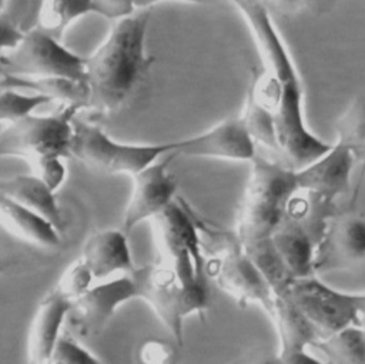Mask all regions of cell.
<instances>
[{
    "label": "cell",
    "mask_w": 365,
    "mask_h": 364,
    "mask_svg": "<svg viewBox=\"0 0 365 364\" xmlns=\"http://www.w3.org/2000/svg\"><path fill=\"white\" fill-rule=\"evenodd\" d=\"M230 1L244 17L264 66L250 93L275 118L278 161L301 170L327 153L331 144L308 128L302 81L265 0Z\"/></svg>",
    "instance_id": "6da1fadb"
},
{
    "label": "cell",
    "mask_w": 365,
    "mask_h": 364,
    "mask_svg": "<svg viewBox=\"0 0 365 364\" xmlns=\"http://www.w3.org/2000/svg\"><path fill=\"white\" fill-rule=\"evenodd\" d=\"M151 9L114 21L104 41L86 57L88 108L118 111L145 79L154 57L147 51Z\"/></svg>",
    "instance_id": "7a4b0ae2"
},
{
    "label": "cell",
    "mask_w": 365,
    "mask_h": 364,
    "mask_svg": "<svg viewBox=\"0 0 365 364\" xmlns=\"http://www.w3.org/2000/svg\"><path fill=\"white\" fill-rule=\"evenodd\" d=\"M295 170L259 154L251 161L250 177L240 204L235 240L240 246L269 238L282 223L298 191Z\"/></svg>",
    "instance_id": "3957f363"
},
{
    "label": "cell",
    "mask_w": 365,
    "mask_h": 364,
    "mask_svg": "<svg viewBox=\"0 0 365 364\" xmlns=\"http://www.w3.org/2000/svg\"><path fill=\"white\" fill-rule=\"evenodd\" d=\"M131 275L137 284L138 298L151 307L174 341L181 345L184 321L190 315H202L210 305L205 278L184 284L164 263L134 268Z\"/></svg>",
    "instance_id": "277c9868"
},
{
    "label": "cell",
    "mask_w": 365,
    "mask_h": 364,
    "mask_svg": "<svg viewBox=\"0 0 365 364\" xmlns=\"http://www.w3.org/2000/svg\"><path fill=\"white\" fill-rule=\"evenodd\" d=\"M175 141L130 144L110 137L93 123L74 120L71 157L104 174L135 176L165 154L174 153Z\"/></svg>",
    "instance_id": "5b68a950"
},
{
    "label": "cell",
    "mask_w": 365,
    "mask_h": 364,
    "mask_svg": "<svg viewBox=\"0 0 365 364\" xmlns=\"http://www.w3.org/2000/svg\"><path fill=\"white\" fill-rule=\"evenodd\" d=\"M83 110L63 104L51 114H30L0 133V157H71L74 120Z\"/></svg>",
    "instance_id": "8992f818"
},
{
    "label": "cell",
    "mask_w": 365,
    "mask_h": 364,
    "mask_svg": "<svg viewBox=\"0 0 365 364\" xmlns=\"http://www.w3.org/2000/svg\"><path fill=\"white\" fill-rule=\"evenodd\" d=\"M1 74L20 77H60L86 81V57L61 40L31 26L16 47L1 54Z\"/></svg>",
    "instance_id": "52a82bcc"
},
{
    "label": "cell",
    "mask_w": 365,
    "mask_h": 364,
    "mask_svg": "<svg viewBox=\"0 0 365 364\" xmlns=\"http://www.w3.org/2000/svg\"><path fill=\"white\" fill-rule=\"evenodd\" d=\"M151 224L164 264L173 268L184 284L205 278L200 224L188 208L175 198Z\"/></svg>",
    "instance_id": "ba28073f"
},
{
    "label": "cell",
    "mask_w": 365,
    "mask_h": 364,
    "mask_svg": "<svg viewBox=\"0 0 365 364\" xmlns=\"http://www.w3.org/2000/svg\"><path fill=\"white\" fill-rule=\"evenodd\" d=\"M134 298L138 290L131 273L93 284L73 303L66 320L67 334L78 341L97 337L115 311Z\"/></svg>",
    "instance_id": "9c48e42d"
},
{
    "label": "cell",
    "mask_w": 365,
    "mask_h": 364,
    "mask_svg": "<svg viewBox=\"0 0 365 364\" xmlns=\"http://www.w3.org/2000/svg\"><path fill=\"white\" fill-rule=\"evenodd\" d=\"M287 291L321 338L359 323L355 294L335 290L317 275L292 280Z\"/></svg>",
    "instance_id": "30bf717a"
},
{
    "label": "cell",
    "mask_w": 365,
    "mask_h": 364,
    "mask_svg": "<svg viewBox=\"0 0 365 364\" xmlns=\"http://www.w3.org/2000/svg\"><path fill=\"white\" fill-rule=\"evenodd\" d=\"M361 267H365V216L356 211H336L317 244L315 274Z\"/></svg>",
    "instance_id": "8fae6325"
},
{
    "label": "cell",
    "mask_w": 365,
    "mask_h": 364,
    "mask_svg": "<svg viewBox=\"0 0 365 364\" xmlns=\"http://www.w3.org/2000/svg\"><path fill=\"white\" fill-rule=\"evenodd\" d=\"M207 270L217 285L240 305L258 304L264 311L268 310L274 291L238 241L234 247L227 248L222 254L210 260Z\"/></svg>",
    "instance_id": "7c38bea8"
},
{
    "label": "cell",
    "mask_w": 365,
    "mask_h": 364,
    "mask_svg": "<svg viewBox=\"0 0 365 364\" xmlns=\"http://www.w3.org/2000/svg\"><path fill=\"white\" fill-rule=\"evenodd\" d=\"M174 154L158 158L133 176V187L121 223V230L125 234L143 221H151L177 198L178 183L168 170Z\"/></svg>",
    "instance_id": "4fadbf2b"
},
{
    "label": "cell",
    "mask_w": 365,
    "mask_h": 364,
    "mask_svg": "<svg viewBox=\"0 0 365 364\" xmlns=\"http://www.w3.org/2000/svg\"><path fill=\"white\" fill-rule=\"evenodd\" d=\"M175 154L194 158L252 161L257 146L241 116L228 117L201 134L175 140Z\"/></svg>",
    "instance_id": "5bb4252c"
},
{
    "label": "cell",
    "mask_w": 365,
    "mask_h": 364,
    "mask_svg": "<svg viewBox=\"0 0 365 364\" xmlns=\"http://www.w3.org/2000/svg\"><path fill=\"white\" fill-rule=\"evenodd\" d=\"M73 301L57 287L50 290L38 303L27 334V363L48 364L53 350L63 334Z\"/></svg>",
    "instance_id": "9a60e30c"
},
{
    "label": "cell",
    "mask_w": 365,
    "mask_h": 364,
    "mask_svg": "<svg viewBox=\"0 0 365 364\" xmlns=\"http://www.w3.org/2000/svg\"><path fill=\"white\" fill-rule=\"evenodd\" d=\"M355 164L352 154L335 141L327 153L295 171L298 188L335 201L349 190Z\"/></svg>",
    "instance_id": "2e32d148"
},
{
    "label": "cell",
    "mask_w": 365,
    "mask_h": 364,
    "mask_svg": "<svg viewBox=\"0 0 365 364\" xmlns=\"http://www.w3.org/2000/svg\"><path fill=\"white\" fill-rule=\"evenodd\" d=\"M80 258L96 280H110L134 271V261L127 234L121 228H104L91 234Z\"/></svg>",
    "instance_id": "e0dca14e"
},
{
    "label": "cell",
    "mask_w": 365,
    "mask_h": 364,
    "mask_svg": "<svg viewBox=\"0 0 365 364\" xmlns=\"http://www.w3.org/2000/svg\"><path fill=\"white\" fill-rule=\"evenodd\" d=\"M265 313L272 320L278 334V357L308 350L321 338L315 325L299 310L287 290L274 293L272 301Z\"/></svg>",
    "instance_id": "ac0fdd59"
},
{
    "label": "cell",
    "mask_w": 365,
    "mask_h": 364,
    "mask_svg": "<svg viewBox=\"0 0 365 364\" xmlns=\"http://www.w3.org/2000/svg\"><path fill=\"white\" fill-rule=\"evenodd\" d=\"M271 241L292 280L317 275L314 258L318 240L299 221L285 214Z\"/></svg>",
    "instance_id": "d6986e66"
},
{
    "label": "cell",
    "mask_w": 365,
    "mask_h": 364,
    "mask_svg": "<svg viewBox=\"0 0 365 364\" xmlns=\"http://www.w3.org/2000/svg\"><path fill=\"white\" fill-rule=\"evenodd\" d=\"M0 193L38 214L63 234L66 223L56 193L31 173L1 178Z\"/></svg>",
    "instance_id": "ffe728a7"
},
{
    "label": "cell",
    "mask_w": 365,
    "mask_h": 364,
    "mask_svg": "<svg viewBox=\"0 0 365 364\" xmlns=\"http://www.w3.org/2000/svg\"><path fill=\"white\" fill-rule=\"evenodd\" d=\"M0 227L37 247L53 248L61 243V233L53 224L3 193H0Z\"/></svg>",
    "instance_id": "44dd1931"
},
{
    "label": "cell",
    "mask_w": 365,
    "mask_h": 364,
    "mask_svg": "<svg viewBox=\"0 0 365 364\" xmlns=\"http://www.w3.org/2000/svg\"><path fill=\"white\" fill-rule=\"evenodd\" d=\"M0 89H24L58 100L63 104H76L83 110L88 108V87L87 83L60 77H20L0 74Z\"/></svg>",
    "instance_id": "7402d4cb"
},
{
    "label": "cell",
    "mask_w": 365,
    "mask_h": 364,
    "mask_svg": "<svg viewBox=\"0 0 365 364\" xmlns=\"http://www.w3.org/2000/svg\"><path fill=\"white\" fill-rule=\"evenodd\" d=\"M90 13H93L91 0H40L33 26L63 40L66 30Z\"/></svg>",
    "instance_id": "603a6c76"
},
{
    "label": "cell",
    "mask_w": 365,
    "mask_h": 364,
    "mask_svg": "<svg viewBox=\"0 0 365 364\" xmlns=\"http://www.w3.org/2000/svg\"><path fill=\"white\" fill-rule=\"evenodd\" d=\"M312 347L324 354L328 364H365V331L359 324L322 337Z\"/></svg>",
    "instance_id": "cb8c5ba5"
},
{
    "label": "cell",
    "mask_w": 365,
    "mask_h": 364,
    "mask_svg": "<svg viewBox=\"0 0 365 364\" xmlns=\"http://www.w3.org/2000/svg\"><path fill=\"white\" fill-rule=\"evenodd\" d=\"M336 143L344 146L356 163L365 164V94L355 96L335 121Z\"/></svg>",
    "instance_id": "d4e9b609"
},
{
    "label": "cell",
    "mask_w": 365,
    "mask_h": 364,
    "mask_svg": "<svg viewBox=\"0 0 365 364\" xmlns=\"http://www.w3.org/2000/svg\"><path fill=\"white\" fill-rule=\"evenodd\" d=\"M240 116L255 146L264 147L274 154L275 160H278L277 127L272 113L267 110L259 101H257L254 96L248 91L242 113Z\"/></svg>",
    "instance_id": "484cf974"
},
{
    "label": "cell",
    "mask_w": 365,
    "mask_h": 364,
    "mask_svg": "<svg viewBox=\"0 0 365 364\" xmlns=\"http://www.w3.org/2000/svg\"><path fill=\"white\" fill-rule=\"evenodd\" d=\"M53 100L38 93H20L14 89H0V123L13 124Z\"/></svg>",
    "instance_id": "4316f807"
},
{
    "label": "cell",
    "mask_w": 365,
    "mask_h": 364,
    "mask_svg": "<svg viewBox=\"0 0 365 364\" xmlns=\"http://www.w3.org/2000/svg\"><path fill=\"white\" fill-rule=\"evenodd\" d=\"M94 275L87 267V264L81 260L77 258L73 261L66 271L61 274L58 283L56 287L73 303L80 298L94 283Z\"/></svg>",
    "instance_id": "83f0119b"
},
{
    "label": "cell",
    "mask_w": 365,
    "mask_h": 364,
    "mask_svg": "<svg viewBox=\"0 0 365 364\" xmlns=\"http://www.w3.org/2000/svg\"><path fill=\"white\" fill-rule=\"evenodd\" d=\"M33 176L46 183L54 193L64 184L67 177L66 158L63 157H31L26 160Z\"/></svg>",
    "instance_id": "f1b7e54d"
},
{
    "label": "cell",
    "mask_w": 365,
    "mask_h": 364,
    "mask_svg": "<svg viewBox=\"0 0 365 364\" xmlns=\"http://www.w3.org/2000/svg\"><path fill=\"white\" fill-rule=\"evenodd\" d=\"M50 361L57 364H101L78 340L67 333L58 338Z\"/></svg>",
    "instance_id": "f546056e"
},
{
    "label": "cell",
    "mask_w": 365,
    "mask_h": 364,
    "mask_svg": "<svg viewBox=\"0 0 365 364\" xmlns=\"http://www.w3.org/2000/svg\"><path fill=\"white\" fill-rule=\"evenodd\" d=\"M138 357L141 364H170L174 358V348L168 343L150 340L141 345Z\"/></svg>",
    "instance_id": "4dcf8cb0"
},
{
    "label": "cell",
    "mask_w": 365,
    "mask_h": 364,
    "mask_svg": "<svg viewBox=\"0 0 365 364\" xmlns=\"http://www.w3.org/2000/svg\"><path fill=\"white\" fill-rule=\"evenodd\" d=\"M93 13H98L107 19L121 20L134 14V0H91Z\"/></svg>",
    "instance_id": "1f68e13d"
},
{
    "label": "cell",
    "mask_w": 365,
    "mask_h": 364,
    "mask_svg": "<svg viewBox=\"0 0 365 364\" xmlns=\"http://www.w3.org/2000/svg\"><path fill=\"white\" fill-rule=\"evenodd\" d=\"M24 34V29L7 13L0 14V54L17 46Z\"/></svg>",
    "instance_id": "d6a6232c"
},
{
    "label": "cell",
    "mask_w": 365,
    "mask_h": 364,
    "mask_svg": "<svg viewBox=\"0 0 365 364\" xmlns=\"http://www.w3.org/2000/svg\"><path fill=\"white\" fill-rule=\"evenodd\" d=\"M30 6H31V0H7L4 13H7L17 24L21 26L23 20L26 19V16L30 10Z\"/></svg>",
    "instance_id": "836d02e7"
},
{
    "label": "cell",
    "mask_w": 365,
    "mask_h": 364,
    "mask_svg": "<svg viewBox=\"0 0 365 364\" xmlns=\"http://www.w3.org/2000/svg\"><path fill=\"white\" fill-rule=\"evenodd\" d=\"M278 360H279V364H328V363H324L322 360H319L318 357L309 354L308 350L295 351L292 354L278 357Z\"/></svg>",
    "instance_id": "e575fe53"
},
{
    "label": "cell",
    "mask_w": 365,
    "mask_h": 364,
    "mask_svg": "<svg viewBox=\"0 0 365 364\" xmlns=\"http://www.w3.org/2000/svg\"><path fill=\"white\" fill-rule=\"evenodd\" d=\"M238 364H279L278 354L268 350H257L247 354Z\"/></svg>",
    "instance_id": "d590c367"
},
{
    "label": "cell",
    "mask_w": 365,
    "mask_h": 364,
    "mask_svg": "<svg viewBox=\"0 0 365 364\" xmlns=\"http://www.w3.org/2000/svg\"><path fill=\"white\" fill-rule=\"evenodd\" d=\"M339 0H308L307 1V7L311 9L314 13L321 14V13H327L329 10H332V7L338 3Z\"/></svg>",
    "instance_id": "8d00e7d4"
},
{
    "label": "cell",
    "mask_w": 365,
    "mask_h": 364,
    "mask_svg": "<svg viewBox=\"0 0 365 364\" xmlns=\"http://www.w3.org/2000/svg\"><path fill=\"white\" fill-rule=\"evenodd\" d=\"M308 0H269V3L281 10H294L297 7L305 6Z\"/></svg>",
    "instance_id": "74e56055"
},
{
    "label": "cell",
    "mask_w": 365,
    "mask_h": 364,
    "mask_svg": "<svg viewBox=\"0 0 365 364\" xmlns=\"http://www.w3.org/2000/svg\"><path fill=\"white\" fill-rule=\"evenodd\" d=\"M163 0H134V4H135V9H141V10H145V9H151L153 4H157ZM178 1H184V3H194V4H202V3H207L208 0H178Z\"/></svg>",
    "instance_id": "f35d334b"
},
{
    "label": "cell",
    "mask_w": 365,
    "mask_h": 364,
    "mask_svg": "<svg viewBox=\"0 0 365 364\" xmlns=\"http://www.w3.org/2000/svg\"><path fill=\"white\" fill-rule=\"evenodd\" d=\"M355 301H356V308L361 320L365 317V294H355Z\"/></svg>",
    "instance_id": "ab89813d"
},
{
    "label": "cell",
    "mask_w": 365,
    "mask_h": 364,
    "mask_svg": "<svg viewBox=\"0 0 365 364\" xmlns=\"http://www.w3.org/2000/svg\"><path fill=\"white\" fill-rule=\"evenodd\" d=\"M6 4H7V0H0V14L4 13L6 10Z\"/></svg>",
    "instance_id": "60d3db41"
},
{
    "label": "cell",
    "mask_w": 365,
    "mask_h": 364,
    "mask_svg": "<svg viewBox=\"0 0 365 364\" xmlns=\"http://www.w3.org/2000/svg\"><path fill=\"white\" fill-rule=\"evenodd\" d=\"M358 324H359V325H361V327H362V328H364V331H365V317H364V318H361V320H359V323H358Z\"/></svg>",
    "instance_id": "b9f144b4"
},
{
    "label": "cell",
    "mask_w": 365,
    "mask_h": 364,
    "mask_svg": "<svg viewBox=\"0 0 365 364\" xmlns=\"http://www.w3.org/2000/svg\"><path fill=\"white\" fill-rule=\"evenodd\" d=\"M48 364H57V363H53V361H50V363H48Z\"/></svg>",
    "instance_id": "7bdbcfd3"
}]
</instances>
